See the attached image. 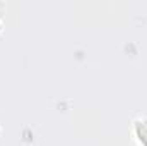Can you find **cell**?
<instances>
[{
  "instance_id": "1",
  "label": "cell",
  "mask_w": 147,
  "mask_h": 146,
  "mask_svg": "<svg viewBox=\"0 0 147 146\" xmlns=\"http://www.w3.org/2000/svg\"><path fill=\"white\" fill-rule=\"evenodd\" d=\"M134 129L137 134V139L142 146H147V117H140L134 122Z\"/></svg>"
}]
</instances>
